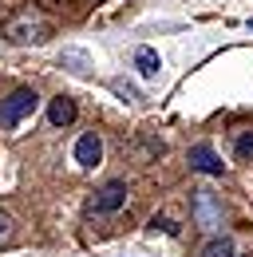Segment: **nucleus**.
<instances>
[{"instance_id":"nucleus-4","label":"nucleus","mask_w":253,"mask_h":257,"mask_svg":"<svg viewBox=\"0 0 253 257\" xmlns=\"http://www.w3.org/2000/svg\"><path fill=\"white\" fill-rule=\"evenodd\" d=\"M126 206V182H107L103 190H95V198L87 202V214H115Z\"/></svg>"},{"instance_id":"nucleus-5","label":"nucleus","mask_w":253,"mask_h":257,"mask_svg":"<svg viewBox=\"0 0 253 257\" xmlns=\"http://www.w3.org/2000/svg\"><path fill=\"white\" fill-rule=\"evenodd\" d=\"M190 170H198V174H214V178H218L221 170H225V162L214 155L210 143H198V147H190Z\"/></svg>"},{"instance_id":"nucleus-15","label":"nucleus","mask_w":253,"mask_h":257,"mask_svg":"<svg viewBox=\"0 0 253 257\" xmlns=\"http://www.w3.org/2000/svg\"><path fill=\"white\" fill-rule=\"evenodd\" d=\"M237 257H249V253H237Z\"/></svg>"},{"instance_id":"nucleus-13","label":"nucleus","mask_w":253,"mask_h":257,"mask_svg":"<svg viewBox=\"0 0 253 257\" xmlns=\"http://www.w3.org/2000/svg\"><path fill=\"white\" fill-rule=\"evenodd\" d=\"M111 87H115V91H119V95H123L126 103H135V99H139V91H135V87H131V83H123V79H115V83H111Z\"/></svg>"},{"instance_id":"nucleus-14","label":"nucleus","mask_w":253,"mask_h":257,"mask_svg":"<svg viewBox=\"0 0 253 257\" xmlns=\"http://www.w3.org/2000/svg\"><path fill=\"white\" fill-rule=\"evenodd\" d=\"M48 4H52V8H56V4H67V0H48Z\"/></svg>"},{"instance_id":"nucleus-7","label":"nucleus","mask_w":253,"mask_h":257,"mask_svg":"<svg viewBox=\"0 0 253 257\" xmlns=\"http://www.w3.org/2000/svg\"><path fill=\"white\" fill-rule=\"evenodd\" d=\"M48 123H52V127H71V123H75V99L56 95L52 107H48Z\"/></svg>"},{"instance_id":"nucleus-8","label":"nucleus","mask_w":253,"mask_h":257,"mask_svg":"<svg viewBox=\"0 0 253 257\" xmlns=\"http://www.w3.org/2000/svg\"><path fill=\"white\" fill-rule=\"evenodd\" d=\"M135 67L143 71V75H158V67H162V60H158V52L155 48H135Z\"/></svg>"},{"instance_id":"nucleus-10","label":"nucleus","mask_w":253,"mask_h":257,"mask_svg":"<svg viewBox=\"0 0 253 257\" xmlns=\"http://www.w3.org/2000/svg\"><path fill=\"white\" fill-rule=\"evenodd\" d=\"M12 237H16V222H12V214H8V210H0V249H4V245H12Z\"/></svg>"},{"instance_id":"nucleus-3","label":"nucleus","mask_w":253,"mask_h":257,"mask_svg":"<svg viewBox=\"0 0 253 257\" xmlns=\"http://www.w3.org/2000/svg\"><path fill=\"white\" fill-rule=\"evenodd\" d=\"M36 107H40V95L32 87H16L12 95L0 103V127H16L20 119H28Z\"/></svg>"},{"instance_id":"nucleus-11","label":"nucleus","mask_w":253,"mask_h":257,"mask_svg":"<svg viewBox=\"0 0 253 257\" xmlns=\"http://www.w3.org/2000/svg\"><path fill=\"white\" fill-rule=\"evenodd\" d=\"M151 229H162V233H170V237L182 233V225L174 222V218H166V214H155V218H151Z\"/></svg>"},{"instance_id":"nucleus-9","label":"nucleus","mask_w":253,"mask_h":257,"mask_svg":"<svg viewBox=\"0 0 253 257\" xmlns=\"http://www.w3.org/2000/svg\"><path fill=\"white\" fill-rule=\"evenodd\" d=\"M202 257H233V241H229L225 233H218V237H210V241L202 245Z\"/></svg>"},{"instance_id":"nucleus-12","label":"nucleus","mask_w":253,"mask_h":257,"mask_svg":"<svg viewBox=\"0 0 253 257\" xmlns=\"http://www.w3.org/2000/svg\"><path fill=\"white\" fill-rule=\"evenodd\" d=\"M237 159H241V162H249V159H253V131L237 139Z\"/></svg>"},{"instance_id":"nucleus-6","label":"nucleus","mask_w":253,"mask_h":257,"mask_svg":"<svg viewBox=\"0 0 253 257\" xmlns=\"http://www.w3.org/2000/svg\"><path fill=\"white\" fill-rule=\"evenodd\" d=\"M99 159H103V143H99V135H95V131L79 135V139H75V162H79L83 170H91V166H99Z\"/></svg>"},{"instance_id":"nucleus-1","label":"nucleus","mask_w":253,"mask_h":257,"mask_svg":"<svg viewBox=\"0 0 253 257\" xmlns=\"http://www.w3.org/2000/svg\"><path fill=\"white\" fill-rule=\"evenodd\" d=\"M4 36H8L12 44H44V40L52 36V24H48L44 16H36V12H20V16L8 20Z\"/></svg>"},{"instance_id":"nucleus-2","label":"nucleus","mask_w":253,"mask_h":257,"mask_svg":"<svg viewBox=\"0 0 253 257\" xmlns=\"http://www.w3.org/2000/svg\"><path fill=\"white\" fill-rule=\"evenodd\" d=\"M190 218L198 229H218L221 225V198L214 190H194L190 194Z\"/></svg>"}]
</instances>
